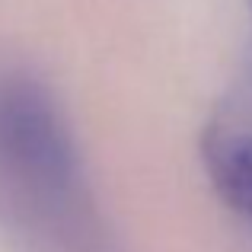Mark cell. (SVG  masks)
<instances>
[{
  "instance_id": "6da1fadb",
  "label": "cell",
  "mask_w": 252,
  "mask_h": 252,
  "mask_svg": "<svg viewBox=\"0 0 252 252\" xmlns=\"http://www.w3.org/2000/svg\"><path fill=\"white\" fill-rule=\"evenodd\" d=\"M0 201L16 223L70 252L99 233L80 150L51 93L35 80H0Z\"/></svg>"
},
{
  "instance_id": "7a4b0ae2",
  "label": "cell",
  "mask_w": 252,
  "mask_h": 252,
  "mask_svg": "<svg viewBox=\"0 0 252 252\" xmlns=\"http://www.w3.org/2000/svg\"><path fill=\"white\" fill-rule=\"evenodd\" d=\"M204 166L217 195L252 223V134L236 125H214L204 134Z\"/></svg>"
},
{
  "instance_id": "3957f363",
  "label": "cell",
  "mask_w": 252,
  "mask_h": 252,
  "mask_svg": "<svg viewBox=\"0 0 252 252\" xmlns=\"http://www.w3.org/2000/svg\"><path fill=\"white\" fill-rule=\"evenodd\" d=\"M249 6H252V0H249Z\"/></svg>"
}]
</instances>
